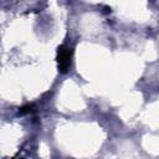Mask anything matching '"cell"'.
Listing matches in <instances>:
<instances>
[{
    "label": "cell",
    "mask_w": 159,
    "mask_h": 159,
    "mask_svg": "<svg viewBox=\"0 0 159 159\" xmlns=\"http://www.w3.org/2000/svg\"><path fill=\"white\" fill-rule=\"evenodd\" d=\"M70 62H71L70 50L61 47V50L58 51V66H60L61 71H66L70 66Z\"/></svg>",
    "instance_id": "1"
}]
</instances>
